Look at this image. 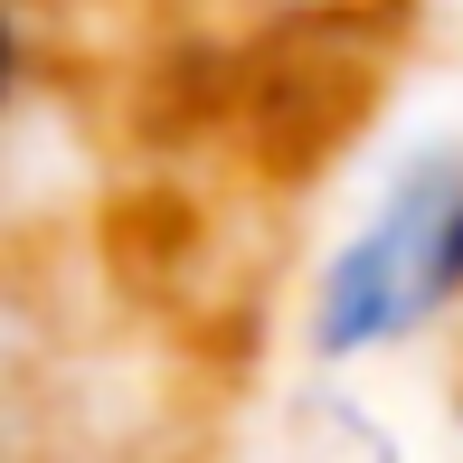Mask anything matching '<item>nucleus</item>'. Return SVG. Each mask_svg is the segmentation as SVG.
<instances>
[{
	"mask_svg": "<svg viewBox=\"0 0 463 463\" xmlns=\"http://www.w3.org/2000/svg\"><path fill=\"white\" fill-rule=\"evenodd\" d=\"M10 76H19V57H10V19H0V95H10Z\"/></svg>",
	"mask_w": 463,
	"mask_h": 463,
	"instance_id": "2",
	"label": "nucleus"
},
{
	"mask_svg": "<svg viewBox=\"0 0 463 463\" xmlns=\"http://www.w3.org/2000/svg\"><path fill=\"white\" fill-rule=\"evenodd\" d=\"M463 284V171L454 161H416L388 189V208L360 227L322 284V350H369L416 331L435 303Z\"/></svg>",
	"mask_w": 463,
	"mask_h": 463,
	"instance_id": "1",
	"label": "nucleus"
}]
</instances>
